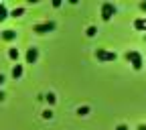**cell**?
Masks as SVG:
<instances>
[{"label":"cell","instance_id":"cell-1","mask_svg":"<svg viewBox=\"0 0 146 130\" xmlns=\"http://www.w3.org/2000/svg\"><path fill=\"white\" fill-rule=\"evenodd\" d=\"M126 59L132 63V67L138 71V69H142V57H140V53L138 51H128L126 53Z\"/></svg>","mask_w":146,"mask_h":130},{"label":"cell","instance_id":"cell-2","mask_svg":"<svg viewBox=\"0 0 146 130\" xmlns=\"http://www.w3.org/2000/svg\"><path fill=\"white\" fill-rule=\"evenodd\" d=\"M55 25L53 21H49V23H41V25H35L33 27V33H36V35H45V33H51V31H55Z\"/></svg>","mask_w":146,"mask_h":130},{"label":"cell","instance_id":"cell-3","mask_svg":"<svg viewBox=\"0 0 146 130\" xmlns=\"http://www.w3.org/2000/svg\"><path fill=\"white\" fill-rule=\"evenodd\" d=\"M96 57H98L100 61H116V59H118V55H116L114 51H106V49H98V51H96Z\"/></svg>","mask_w":146,"mask_h":130},{"label":"cell","instance_id":"cell-4","mask_svg":"<svg viewBox=\"0 0 146 130\" xmlns=\"http://www.w3.org/2000/svg\"><path fill=\"white\" fill-rule=\"evenodd\" d=\"M114 12H116V8H114L112 2H104L102 4V18L104 21H110V18L114 16Z\"/></svg>","mask_w":146,"mask_h":130},{"label":"cell","instance_id":"cell-5","mask_svg":"<svg viewBox=\"0 0 146 130\" xmlns=\"http://www.w3.org/2000/svg\"><path fill=\"white\" fill-rule=\"evenodd\" d=\"M36 59H39V49H36V47H31V49L27 51V63L33 65V63H36Z\"/></svg>","mask_w":146,"mask_h":130},{"label":"cell","instance_id":"cell-6","mask_svg":"<svg viewBox=\"0 0 146 130\" xmlns=\"http://www.w3.org/2000/svg\"><path fill=\"white\" fill-rule=\"evenodd\" d=\"M134 29L146 33V18H136V21H134Z\"/></svg>","mask_w":146,"mask_h":130},{"label":"cell","instance_id":"cell-7","mask_svg":"<svg viewBox=\"0 0 146 130\" xmlns=\"http://www.w3.org/2000/svg\"><path fill=\"white\" fill-rule=\"evenodd\" d=\"M23 71H25V69H23V65H18V63H16V65L12 67V77H14V79L23 77Z\"/></svg>","mask_w":146,"mask_h":130},{"label":"cell","instance_id":"cell-8","mask_svg":"<svg viewBox=\"0 0 146 130\" xmlns=\"http://www.w3.org/2000/svg\"><path fill=\"white\" fill-rule=\"evenodd\" d=\"M0 37H2L4 41H12V39H16V33L8 29V31H4V33H0Z\"/></svg>","mask_w":146,"mask_h":130},{"label":"cell","instance_id":"cell-9","mask_svg":"<svg viewBox=\"0 0 146 130\" xmlns=\"http://www.w3.org/2000/svg\"><path fill=\"white\" fill-rule=\"evenodd\" d=\"M18 55H21V53H18V49H8V57H10L12 61H18Z\"/></svg>","mask_w":146,"mask_h":130},{"label":"cell","instance_id":"cell-10","mask_svg":"<svg viewBox=\"0 0 146 130\" xmlns=\"http://www.w3.org/2000/svg\"><path fill=\"white\" fill-rule=\"evenodd\" d=\"M6 16H8V10H6V6H4V4H0V23H2Z\"/></svg>","mask_w":146,"mask_h":130},{"label":"cell","instance_id":"cell-11","mask_svg":"<svg viewBox=\"0 0 146 130\" xmlns=\"http://www.w3.org/2000/svg\"><path fill=\"white\" fill-rule=\"evenodd\" d=\"M77 114H79V116H87V114H89V106H81V108H77Z\"/></svg>","mask_w":146,"mask_h":130},{"label":"cell","instance_id":"cell-12","mask_svg":"<svg viewBox=\"0 0 146 130\" xmlns=\"http://www.w3.org/2000/svg\"><path fill=\"white\" fill-rule=\"evenodd\" d=\"M23 14H25V8H23V6H21V8H14V10H12V16H14V18L23 16Z\"/></svg>","mask_w":146,"mask_h":130},{"label":"cell","instance_id":"cell-13","mask_svg":"<svg viewBox=\"0 0 146 130\" xmlns=\"http://www.w3.org/2000/svg\"><path fill=\"white\" fill-rule=\"evenodd\" d=\"M43 100H47L49 104H55V102H57V98H55V94H47V96H43Z\"/></svg>","mask_w":146,"mask_h":130},{"label":"cell","instance_id":"cell-14","mask_svg":"<svg viewBox=\"0 0 146 130\" xmlns=\"http://www.w3.org/2000/svg\"><path fill=\"white\" fill-rule=\"evenodd\" d=\"M96 33H98V29H96V27H87V31H85V35H87V37H96Z\"/></svg>","mask_w":146,"mask_h":130},{"label":"cell","instance_id":"cell-15","mask_svg":"<svg viewBox=\"0 0 146 130\" xmlns=\"http://www.w3.org/2000/svg\"><path fill=\"white\" fill-rule=\"evenodd\" d=\"M43 118H45V120H51V118H53V112H51V110H45V112H43Z\"/></svg>","mask_w":146,"mask_h":130},{"label":"cell","instance_id":"cell-16","mask_svg":"<svg viewBox=\"0 0 146 130\" xmlns=\"http://www.w3.org/2000/svg\"><path fill=\"white\" fill-rule=\"evenodd\" d=\"M116 130H128V126H126V124H120V126H118Z\"/></svg>","mask_w":146,"mask_h":130},{"label":"cell","instance_id":"cell-17","mask_svg":"<svg viewBox=\"0 0 146 130\" xmlns=\"http://www.w3.org/2000/svg\"><path fill=\"white\" fill-rule=\"evenodd\" d=\"M140 8H142V10L146 12V2H140Z\"/></svg>","mask_w":146,"mask_h":130},{"label":"cell","instance_id":"cell-18","mask_svg":"<svg viewBox=\"0 0 146 130\" xmlns=\"http://www.w3.org/2000/svg\"><path fill=\"white\" fill-rule=\"evenodd\" d=\"M136 130H146V124H140V126H138Z\"/></svg>","mask_w":146,"mask_h":130},{"label":"cell","instance_id":"cell-19","mask_svg":"<svg viewBox=\"0 0 146 130\" xmlns=\"http://www.w3.org/2000/svg\"><path fill=\"white\" fill-rule=\"evenodd\" d=\"M4 83V75H0V85H2Z\"/></svg>","mask_w":146,"mask_h":130},{"label":"cell","instance_id":"cell-20","mask_svg":"<svg viewBox=\"0 0 146 130\" xmlns=\"http://www.w3.org/2000/svg\"><path fill=\"white\" fill-rule=\"evenodd\" d=\"M4 100V94H2V91H0V102H2Z\"/></svg>","mask_w":146,"mask_h":130}]
</instances>
